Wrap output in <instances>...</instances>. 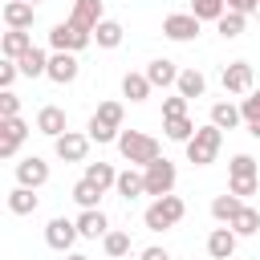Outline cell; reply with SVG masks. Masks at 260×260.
Masks as SVG:
<instances>
[{
  "label": "cell",
  "mask_w": 260,
  "mask_h": 260,
  "mask_svg": "<svg viewBox=\"0 0 260 260\" xmlns=\"http://www.w3.org/2000/svg\"><path fill=\"white\" fill-rule=\"evenodd\" d=\"M118 150H122V158H126L130 167H150L154 158H162L158 138L146 134V130H122V134H118Z\"/></svg>",
  "instance_id": "1"
},
{
  "label": "cell",
  "mask_w": 260,
  "mask_h": 260,
  "mask_svg": "<svg viewBox=\"0 0 260 260\" xmlns=\"http://www.w3.org/2000/svg\"><path fill=\"white\" fill-rule=\"evenodd\" d=\"M122 102H102L98 110H93V118H89V126H85V134H89V142H98V146H106V142H118V134H122Z\"/></svg>",
  "instance_id": "2"
},
{
  "label": "cell",
  "mask_w": 260,
  "mask_h": 260,
  "mask_svg": "<svg viewBox=\"0 0 260 260\" xmlns=\"http://www.w3.org/2000/svg\"><path fill=\"white\" fill-rule=\"evenodd\" d=\"M219 146H223V130L207 122V126H199L195 138L187 142V162H195V167H211L215 154H219Z\"/></svg>",
  "instance_id": "3"
},
{
  "label": "cell",
  "mask_w": 260,
  "mask_h": 260,
  "mask_svg": "<svg viewBox=\"0 0 260 260\" xmlns=\"http://www.w3.org/2000/svg\"><path fill=\"white\" fill-rule=\"evenodd\" d=\"M183 215H187V203H183L179 195H162V199H154V203L142 211V223H146L150 232H167V228H175Z\"/></svg>",
  "instance_id": "4"
},
{
  "label": "cell",
  "mask_w": 260,
  "mask_h": 260,
  "mask_svg": "<svg viewBox=\"0 0 260 260\" xmlns=\"http://www.w3.org/2000/svg\"><path fill=\"white\" fill-rule=\"evenodd\" d=\"M142 179H146V195L162 199V195H175V179H179V171H175L171 158H154L150 167H142Z\"/></svg>",
  "instance_id": "5"
},
{
  "label": "cell",
  "mask_w": 260,
  "mask_h": 260,
  "mask_svg": "<svg viewBox=\"0 0 260 260\" xmlns=\"http://www.w3.org/2000/svg\"><path fill=\"white\" fill-rule=\"evenodd\" d=\"M85 45H93V37L81 32V28L69 24V20H57V24L49 28V49H53V53H81Z\"/></svg>",
  "instance_id": "6"
},
{
  "label": "cell",
  "mask_w": 260,
  "mask_h": 260,
  "mask_svg": "<svg viewBox=\"0 0 260 260\" xmlns=\"http://www.w3.org/2000/svg\"><path fill=\"white\" fill-rule=\"evenodd\" d=\"M199 24H203V20H195L191 12H171V16L162 20V37L175 41V45H187V41L199 37Z\"/></svg>",
  "instance_id": "7"
},
{
  "label": "cell",
  "mask_w": 260,
  "mask_h": 260,
  "mask_svg": "<svg viewBox=\"0 0 260 260\" xmlns=\"http://www.w3.org/2000/svg\"><path fill=\"white\" fill-rule=\"evenodd\" d=\"M252 85H256V77H252V65H248V61H228V65H223V93L248 98Z\"/></svg>",
  "instance_id": "8"
},
{
  "label": "cell",
  "mask_w": 260,
  "mask_h": 260,
  "mask_svg": "<svg viewBox=\"0 0 260 260\" xmlns=\"http://www.w3.org/2000/svg\"><path fill=\"white\" fill-rule=\"evenodd\" d=\"M24 138H28V122L24 118H0V158H16Z\"/></svg>",
  "instance_id": "9"
},
{
  "label": "cell",
  "mask_w": 260,
  "mask_h": 260,
  "mask_svg": "<svg viewBox=\"0 0 260 260\" xmlns=\"http://www.w3.org/2000/svg\"><path fill=\"white\" fill-rule=\"evenodd\" d=\"M53 154H57L61 162H85V154H89V134L69 130V134H61V138H53Z\"/></svg>",
  "instance_id": "10"
},
{
  "label": "cell",
  "mask_w": 260,
  "mask_h": 260,
  "mask_svg": "<svg viewBox=\"0 0 260 260\" xmlns=\"http://www.w3.org/2000/svg\"><path fill=\"white\" fill-rule=\"evenodd\" d=\"M77 219H65V215H57V219H49V228H45V244L53 248V252H69L73 244H77Z\"/></svg>",
  "instance_id": "11"
},
{
  "label": "cell",
  "mask_w": 260,
  "mask_h": 260,
  "mask_svg": "<svg viewBox=\"0 0 260 260\" xmlns=\"http://www.w3.org/2000/svg\"><path fill=\"white\" fill-rule=\"evenodd\" d=\"M49 183V162L41 158V154H24L20 162H16V187H45Z\"/></svg>",
  "instance_id": "12"
},
{
  "label": "cell",
  "mask_w": 260,
  "mask_h": 260,
  "mask_svg": "<svg viewBox=\"0 0 260 260\" xmlns=\"http://www.w3.org/2000/svg\"><path fill=\"white\" fill-rule=\"evenodd\" d=\"M106 20V4L102 0H73V12H69V24H77L81 32L93 37V28Z\"/></svg>",
  "instance_id": "13"
},
{
  "label": "cell",
  "mask_w": 260,
  "mask_h": 260,
  "mask_svg": "<svg viewBox=\"0 0 260 260\" xmlns=\"http://www.w3.org/2000/svg\"><path fill=\"white\" fill-rule=\"evenodd\" d=\"M77 73H81V61H77V53H53L49 57V81H57V85H69V81H77Z\"/></svg>",
  "instance_id": "14"
},
{
  "label": "cell",
  "mask_w": 260,
  "mask_h": 260,
  "mask_svg": "<svg viewBox=\"0 0 260 260\" xmlns=\"http://www.w3.org/2000/svg\"><path fill=\"white\" fill-rule=\"evenodd\" d=\"M0 16H4L8 28H24V32H28L32 20H37V4H28V0H4Z\"/></svg>",
  "instance_id": "15"
},
{
  "label": "cell",
  "mask_w": 260,
  "mask_h": 260,
  "mask_svg": "<svg viewBox=\"0 0 260 260\" xmlns=\"http://www.w3.org/2000/svg\"><path fill=\"white\" fill-rule=\"evenodd\" d=\"M37 130H41L45 138H61V134H69V118H65V110H61V106H41V110H37Z\"/></svg>",
  "instance_id": "16"
},
{
  "label": "cell",
  "mask_w": 260,
  "mask_h": 260,
  "mask_svg": "<svg viewBox=\"0 0 260 260\" xmlns=\"http://www.w3.org/2000/svg\"><path fill=\"white\" fill-rule=\"evenodd\" d=\"M28 49H32V32H24V28H8L0 37V57L4 61H20Z\"/></svg>",
  "instance_id": "17"
},
{
  "label": "cell",
  "mask_w": 260,
  "mask_h": 260,
  "mask_svg": "<svg viewBox=\"0 0 260 260\" xmlns=\"http://www.w3.org/2000/svg\"><path fill=\"white\" fill-rule=\"evenodd\" d=\"M142 73L150 77V85H154V89H167V85H175V81H179V73H183V69H179L171 57H154Z\"/></svg>",
  "instance_id": "18"
},
{
  "label": "cell",
  "mask_w": 260,
  "mask_h": 260,
  "mask_svg": "<svg viewBox=\"0 0 260 260\" xmlns=\"http://www.w3.org/2000/svg\"><path fill=\"white\" fill-rule=\"evenodd\" d=\"M114 191H118L126 203H134L138 195H146V179H142V167H126V171H118V183H114Z\"/></svg>",
  "instance_id": "19"
},
{
  "label": "cell",
  "mask_w": 260,
  "mask_h": 260,
  "mask_svg": "<svg viewBox=\"0 0 260 260\" xmlns=\"http://www.w3.org/2000/svg\"><path fill=\"white\" fill-rule=\"evenodd\" d=\"M77 232H81V240H106V236H110V219H106V211H102V207L81 211V215H77Z\"/></svg>",
  "instance_id": "20"
},
{
  "label": "cell",
  "mask_w": 260,
  "mask_h": 260,
  "mask_svg": "<svg viewBox=\"0 0 260 260\" xmlns=\"http://www.w3.org/2000/svg\"><path fill=\"white\" fill-rule=\"evenodd\" d=\"M236 240H240V236H236L228 223L215 228V232L207 236V256H211V260H232V256H236Z\"/></svg>",
  "instance_id": "21"
},
{
  "label": "cell",
  "mask_w": 260,
  "mask_h": 260,
  "mask_svg": "<svg viewBox=\"0 0 260 260\" xmlns=\"http://www.w3.org/2000/svg\"><path fill=\"white\" fill-rule=\"evenodd\" d=\"M175 93H183L187 102H191V98H203V93H207V77H203L199 69H183L179 81H175Z\"/></svg>",
  "instance_id": "22"
},
{
  "label": "cell",
  "mask_w": 260,
  "mask_h": 260,
  "mask_svg": "<svg viewBox=\"0 0 260 260\" xmlns=\"http://www.w3.org/2000/svg\"><path fill=\"white\" fill-rule=\"evenodd\" d=\"M240 211H244V199H240V195H232V191H223V195H215V199H211V215H215L219 223H232Z\"/></svg>",
  "instance_id": "23"
},
{
  "label": "cell",
  "mask_w": 260,
  "mask_h": 260,
  "mask_svg": "<svg viewBox=\"0 0 260 260\" xmlns=\"http://www.w3.org/2000/svg\"><path fill=\"white\" fill-rule=\"evenodd\" d=\"M16 65H20V77H45V73H49V53L32 45V49H28Z\"/></svg>",
  "instance_id": "24"
},
{
  "label": "cell",
  "mask_w": 260,
  "mask_h": 260,
  "mask_svg": "<svg viewBox=\"0 0 260 260\" xmlns=\"http://www.w3.org/2000/svg\"><path fill=\"white\" fill-rule=\"evenodd\" d=\"M240 122H244V114H240L236 102H215V106H211V126H219V130H236Z\"/></svg>",
  "instance_id": "25"
},
{
  "label": "cell",
  "mask_w": 260,
  "mask_h": 260,
  "mask_svg": "<svg viewBox=\"0 0 260 260\" xmlns=\"http://www.w3.org/2000/svg\"><path fill=\"white\" fill-rule=\"evenodd\" d=\"M195 130H199V126L191 122V114H183V118H167V122H162V134H167L171 142H183V146L195 138Z\"/></svg>",
  "instance_id": "26"
},
{
  "label": "cell",
  "mask_w": 260,
  "mask_h": 260,
  "mask_svg": "<svg viewBox=\"0 0 260 260\" xmlns=\"http://www.w3.org/2000/svg\"><path fill=\"white\" fill-rule=\"evenodd\" d=\"M37 203H41V199H37L32 187H12V191H8V211H12V215H32Z\"/></svg>",
  "instance_id": "27"
},
{
  "label": "cell",
  "mask_w": 260,
  "mask_h": 260,
  "mask_svg": "<svg viewBox=\"0 0 260 260\" xmlns=\"http://www.w3.org/2000/svg\"><path fill=\"white\" fill-rule=\"evenodd\" d=\"M122 37H126V28H122L118 20H102V24L93 28V45H98V49H118Z\"/></svg>",
  "instance_id": "28"
},
{
  "label": "cell",
  "mask_w": 260,
  "mask_h": 260,
  "mask_svg": "<svg viewBox=\"0 0 260 260\" xmlns=\"http://www.w3.org/2000/svg\"><path fill=\"white\" fill-rule=\"evenodd\" d=\"M150 89H154V85H150L146 73H126V77H122V98H130V102H146Z\"/></svg>",
  "instance_id": "29"
},
{
  "label": "cell",
  "mask_w": 260,
  "mask_h": 260,
  "mask_svg": "<svg viewBox=\"0 0 260 260\" xmlns=\"http://www.w3.org/2000/svg\"><path fill=\"white\" fill-rule=\"evenodd\" d=\"M81 179H89L98 191H110L114 183H118V171L110 167V162H85V175Z\"/></svg>",
  "instance_id": "30"
},
{
  "label": "cell",
  "mask_w": 260,
  "mask_h": 260,
  "mask_svg": "<svg viewBox=\"0 0 260 260\" xmlns=\"http://www.w3.org/2000/svg\"><path fill=\"white\" fill-rule=\"evenodd\" d=\"M244 28H248V16H240V12H223L219 20H215V32L223 37V41H236V37H244Z\"/></svg>",
  "instance_id": "31"
},
{
  "label": "cell",
  "mask_w": 260,
  "mask_h": 260,
  "mask_svg": "<svg viewBox=\"0 0 260 260\" xmlns=\"http://www.w3.org/2000/svg\"><path fill=\"white\" fill-rule=\"evenodd\" d=\"M102 195H106V191H98L89 179H77V183H73V203H77L81 211H93V207L102 203Z\"/></svg>",
  "instance_id": "32"
},
{
  "label": "cell",
  "mask_w": 260,
  "mask_h": 260,
  "mask_svg": "<svg viewBox=\"0 0 260 260\" xmlns=\"http://www.w3.org/2000/svg\"><path fill=\"white\" fill-rule=\"evenodd\" d=\"M187 12H191L195 20H211V24H215V20L228 12V0H191Z\"/></svg>",
  "instance_id": "33"
},
{
  "label": "cell",
  "mask_w": 260,
  "mask_h": 260,
  "mask_svg": "<svg viewBox=\"0 0 260 260\" xmlns=\"http://www.w3.org/2000/svg\"><path fill=\"white\" fill-rule=\"evenodd\" d=\"M228 228H232L236 236H256V232H260V211L244 203V211H240V215H236V219H232Z\"/></svg>",
  "instance_id": "34"
},
{
  "label": "cell",
  "mask_w": 260,
  "mask_h": 260,
  "mask_svg": "<svg viewBox=\"0 0 260 260\" xmlns=\"http://www.w3.org/2000/svg\"><path fill=\"white\" fill-rule=\"evenodd\" d=\"M228 179H260L256 158H252V154H236V158L228 162Z\"/></svg>",
  "instance_id": "35"
},
{
  "label": "cell",
  "mask_w": 260,
  "mask_h": 260,
  "mask_svg": "<svg viewBox=\"0 0 260 260\" xmlns=\"http://www.w3.org/2000/svg\"><path fill=\"white\" fill-rule=\"evenodd\" d=\"M102 248H106V260H122L130 252V232H110L102 240Z\"/></svg>",
  "instance_id": "36"
},
{
  "label": "cell",
  "mask_w": 260,
  "mask_h": 260,
  "mask_svg": "<svg viewBox=\"0 0 260 260\" xmlns=\"http://www.w3.org/2000/svg\"><path fill=\"white\" fill-rule=\"evenodd\" d=\"M183 114H187V98H183V93L162 98V122H167V118H183Z\"/></svg>",
  "instance_id": "37"
},
{
  "label": "cell",
  "mask_w": 260,
  "mask_h": 260,
  "mask_svg": "<svg viewBox=\"0 0 260 260\" xmlns=\"http://www.w3.org/2000/svg\"><path fill=\"white\" fill-rule=\"evenodd\" d=\"M0 118H20V98L12 89H0Z\"/></svg>",
  "instance_id": "38"
},
{
  "label": "cell",
  "mask_w": 260,
  "mask_h": 260,
  "mask_svg": "<svg viewBox=\"0 0 260 260\" xmlns=\"http://www.w3.org/2000/svg\"><path fill=\"white\" fill-rule=\"evenodd\" d=\"M228 191H232V195H240V199L248 203V195H256V191H260V179H232V183H228Z\"/></svg>",
  "instance_id": "39"
},
{
  "label": "cell",
  "mask_w": 260,
  "mask_h": 260,
  "mask_svg": "<svg viewBox=\"0 0 260 260\" xmlns=\"http://www.w3.org/2000/svg\"><path fill=\"white\" fill-rule=\"evenodd\" d=\"M240 114H244V122H256L260 118V89H252L248 98H240Z\"/></svg>",
  "instance_id": "40"
},
{
  "label": "cell",
  "mask_w": 260,
  "mask_h": 260,
  "mask_svg": "<svg viewBox=\"0 0 260 260\" xmlns=\"http://www.w3.org/2000/svg\"><path fill=\"white\" fill-rule=\"evenodd\" d=\"M16 77H20V65H16V61H4V65H0V89H12Z\"/></svg>",
  "instance_id": "41"
},
{
  "label": "cell",
  "mask_w": 260,
  "mask_h": 260,
  "mask_svg": "<svg viewBox=\"0 0 260 260\" xmlns=\"http://www.w3.org/2000/svg\"><path fill=\"white\" fill-rule=\"evenodd\" d=\"M228 8L240 12V16H256L260 12V0H228Z\"/></svg>",
  "instance_id": "42"
},
{
  "label": "cell",
  "mask_w": 260,
  "mask_h": 260,
  "mask_svg": "<svg viewBox=\"0 0 260 260\" xmlns=\"http://www.w3.org/2000/svg\"><path fill=\"white\" fill-rule=\"evenodd\" d=\"M138 260H171V252H167V248H158V244H150V248H142V252H138Z\"/></svg>",
  "instance_id": "43"
},
{
  "label": "cell",
  "mask_w": 260,
  "mask_h": 260,
  "mask_svg": "<svg viewBox=\"0 0 260 260\" xmlns=\"http://www.w3.org/2000/svg\"><path fill=\"white\" fill-rule=\"evenodd\" d=\"M248 134H252V138H260V118H256V122H248Z\"/></svg>",
  "instance_id": "44"
},
{
  "label": "cell",
  "mask_w": 260,
  "mask_h": 260,
  "mask_svg": "<svg viewBox=\"0 0 260 260\" xmlns=\"http://www.w3.org/2000/svg\"><path fill=\"white\" fill-rule=\"evenodd\" d=\"M65 260H89V256H81V252H69V256H65Z\"/></svg>",
  "instance_id": "45"
},
{
  "label": "cell",
  "mask_w": 260,
  "mask_h": 260,
  "mask_svg": "<svg viewBox=\"0 0 260 260\" xmlns=\"http://www.w3.org/2000/svg\"><path fill=\"white\" fill-rule=\"evenodd\" d=\"M28 4H45V0H28Z\"/></svg>",
  "instance_id": "46"
},
{
  "label": "cell",
  "mask_w": 260,
  "mask_h": 260,
  "mask_svg": "<svg viewBox=\"0 0 260 260\" xmlns=\"http://www.w3.org/2000/svg\"><path fill=\"white\" fill-rule=\"evenodd\" d=\"M256 20H260V12H256Z\"/></svg>",
  "instance_id": "47"
}]
</instances>
